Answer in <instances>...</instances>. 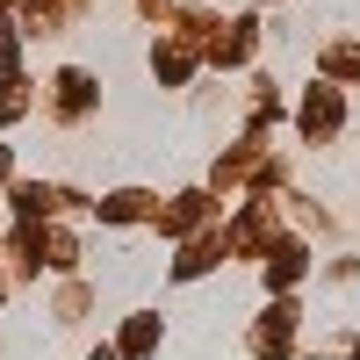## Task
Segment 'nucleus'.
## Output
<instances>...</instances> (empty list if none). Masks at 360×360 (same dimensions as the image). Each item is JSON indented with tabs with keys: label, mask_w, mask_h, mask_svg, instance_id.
<instances>
[{
	"label": "nucleus",
	"mask_w": 360,
	"mask_h": 360,
	"mask_svg": "<svg viewBox=\"0 0 360 360\" xmlns=\"http://www.w3.org/2000/svg\"><path fill=\"white\" fill-rule=\"evenodd\" d=\"M144 202H152V195L123 188V195H108V202H101V217H108V224H137V217H144Z\"/></svg>",
	"instance_id": "7ed1b4c3"
},
{
	"label": "nucleus",
	"mask_w": 360,
	"mask_h": 360,
	"mask_svg": "<svg viewBox=\"0 0 360 360\" xmlns=\"http://www.w3.org/2000/svg\"><path fill=\"white\" fill-rule=\"evenodd\" d=\"M123 346H130V353H144V346H159V317H137L130 332H123Z\"/></svg>",
	"instance_id": "39448f33"
},
{
	"label": "nucleus",
	"mask_w": 360,
	"mask_h": 360,
	"mask_svg": "<svg viewBox=\"0 0 360 360\" xmlns=\"http://www.w3.org/2000/svg\"><path fill=\"white\" fill-rule=\"evenodd\" d=\"M259 274H266V288H288L295 274H303V245H266V266H259Z\"/></svg>",
	"instance_id": "f03ea898"
},
{
	"label": "nucleus",
	"mask_w": 360,
	"mask_h": 360,
	"mask_svg": "<svg viewBox=\"0 0 360 360\" xmlns=\"http://www.w3.org/2000/svg\"><path fill=\"white\" fill-rule=\"evenodd\" d=\"M0 72H15V37L0 29Z\"/></svg>",
	"instance_id": "423d86ee"
},
{
	"label": "nucleus",
	"mask_w": 360,
	"mask_h": 360,
	"mask_svg": "<svg viewBox=\"0 0 360 360\" xmlns=\"http://www.w3.org/2000/svg\"><path fill=\"white\" fill-rule=\"evenodd\" d=\"M303 130H310V144H324V137L339 130V94H332V86H317V94H310V108H303Z\"/></svg>",
	"instance_id": "f257e3e1"
},
{
	"label": "nucleus",
	"mask_w": 360,
	"mask_h": 360,
	"mask_svg": "<svg viewBox=\"0 0 360 360\" xmlns=\"http://www.w3.org/2000/svg\"><path fill=\"white\" fill-rule=\"evenodd\" d=\"M324 72H339V79H360V44H332V51H324Z\"/></svg>",
	"instance_id": "20e7f679"
}]
</instances>
